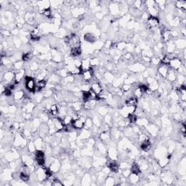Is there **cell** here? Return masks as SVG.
Here are the masks:
<instances>
[{
  "mask_svg": "<svg viewBox=\"0 0 186 186\" xmlns=\"http://www.w3.org/2000/svg\"><path fill=\"white\" fill-rule=\"evenodd\" d=\"M129 173H130V171L129 170H128V169H126L125 171L124 172V177H128L129 175Z\"/></svg>",
  "mask_w": 186,
  "mask_h": 186,
  "instance_id": "obj_23",
  "label": "cell"
},
{
  "mask_svg": "<svg viewBox=\"0 0 186 186\" xmlns=\"http://www.w3.org/2000/svg\"><path fill=\"white\" fill-rule=\"evenodd\" d=\"M81 53V49L80 47H73L71 50V55L73 57H78Z\"/></svg>",
  "mask_w": 186,
  "mask_h": 186,
  "instance_id": "obj_10",
  "label": "cell"
},
{
  "mask_svg": "<svg viewBox=\"0 0 186 186\" xmlns=\"http://www.w3.org/2000/svg\"><path fill=\"white\" fill-rule=\"evenodd\" d=\"M138 98L136 97L132 96L128 97L125 101V105L127 107H135L136 105H138Z\"/></svg>",
  "mask_w": 186,
  "mask_h": 186,
  "instance_id": "obj_6",
  "label": "cell"
},
{
  "mask_svg": "<svg viewBox=\"0 0 186 186\" xmlns=\"http://www.w3.org/2000/svg\"><path fill=\"white\" fill-rule=\"evenodd\" d=\"M31 58H32V54H31V52H29L24 53V54L23 55V57H22V59H23V60L25 61V62L29 61Z\"/></svg>",
  "mask_w": 186,
  "mask_h": 186,
  "instance_id": "obj_19",
  "label": "cell"
},
{
  "mask_svg": "<svg viewBox=\"0 0 186 186\" xmlns=\"http://www.w3.org/2000/svg\"><path fill=\"white\" fill-rule=\"evenodd\" d=\"M108 167L112 172L116 173L119 171V165H118L117 163L114 161H111L108 162Z\"/></svg>",
  "mask_w": 186,
  "mask_h": 186,
  "instance_id": "obj_9",
  "label": "cell"
},
{
  "mask_svg": "<svg viewBox=\"0 0 186 186\" xmlns=\"http://www.w3.org/2000/svg\"><path fill=\"white\" fill-rule=\"evenodd\" d=\"M168 68L169 67H167V66H163V65H162V66L161 67V68H159V73L161 74V75L162 76L166 77V76H167V74H168V71H169Z\"/></svg>",
  "mask_w": 186,
  "mask_h": 186,
  "instance_id": "obj_15",
  "label": "cell"
},
{
  "mask_svg": "<svg viewBox=\"0 0 186 186\" xmlns=\"http://www.w3.org/2000/svg\"><path fill=\"white\" fill-rule=\"evenodd\" d=\"M140 148L143 151H148L151 148V143L149 139H147L144 141L141 142V145H140Z\"/></svg>",
  "mask_w": 186,
  "mask_h": 186,
  "instance_id": "obj_8",
  "label": "cell"
},
{
  "mask_svg": "<svg viewBox=\"0 0 186 186\" xmlns=\"http://www.w3.org/2000/svg\"><path fill=\"white\" fill-rule=\"evenodd\" d=\"M25 84L26 88L29 92H35L36 88V82L34 81L33 78H32L30 76H25Z\"/></svg>",
  "mask_w": 186,
  "mask_h": 186,
  "instance_id": "obj_1",
  "label": "cell"
},
{
  "mask_svg": "<svg viewBox=\"0 0 186 186\" xmlns=\"http://www.w3.org/2000/svg\"><path fill=\"white\" fill-rule=\"evenodd\" d=\"M72 125L75 129H81L84 126V121L80 116L78 119L72 120Z\"/></svg>",
  "mask_w": 186,
  "mask_h": 186,
  "instance_id": "obj_5",
  "label": "cell"
},
{
  "mask_svg": "<svg viewBox=\"0 0 186 186\" xmlns=\"http://www.w3.org/2000/svg\"><path fill=\"white\" fill-rule=\"evenodd\" d=\"M159 23V19L157 18V17L155 16H149L148 18V22H147V26L149 28H152L156 27Z\"/></svg>",
  "mask_w": 186,
  "mask_h": 186,
  "instance_id": "obj_3",
  "label": "cell"
},
{
  "mask_svg": "<svg viewBox=\"0 0 186 186\" xmlns=\"http://www.w3.org/2000/svg\"><path fill=\"white\" fill-rule=\"evenodd\" d=\"M130 180H131V182L132 183H137L138 180H139V177H138V174H133L132 173V174L130 176Z\"/></svg>",
  "mask_w": 186,
  "mask_h": 186,
  "instance_id": "obj_21",
  "label": "cell"
},
{
  "mask_svg": "<svg viewBox=\"0 0 186 186\" xmlns=\"http://www.w3.org/2000/svg\"><path fill=\"white\" fill-rule=\"evenodd\" d=\"M24 96V92L23 91H18L14 94V99L16 100H21Z\"/></svg>",
  "mask_w": 186,
  "mask_h": 186,
  "instance_id": "obj_17",
  "label": "cell"
},
{
  "mask_svg": "<svg viewBox=\"0 0 186 186\" xmlns=\"http://www.w3.org/2000/svg\"><path fill=\"white\" fill-rule=\"evenodd\" d=\"M131 171H132L133 174L139 175V174L140 173V167H139L138 164L133 163L132 164V167H131Z\"/></svg>",
  "mask_w": 186,
  "mask_h": 186,
  "instance_id": "obj_12",
  "label": "cell"
},
{
  "mask_svg": "<svg viewBox=\"0 0 186 186\" xmlns=\"http://www.w3.org/2000/svg\"><path fill=\"white\" fill-rule=\"evenodd\" d=\"M23 76H24V71H23V70H20V71H18V73H17L15 76V81H17L18 83H19V82L23 79Z\"/></svg>",
  "mask_w": 186,
  "mask_h": 186,
  "instance_id": "obj_11",
  "label": "cell"
},
{
  "mask_svg": "<svg viewBox=\"0 0 186 186\" xmlns=\"http://www.w3.org/2000/svg\"><path fill=\"white\" fill-rule=\"evenodd\" d=\"M52 185L55 186H63V183H61L60 180L55 179V180L52 183Z\"/></svg>",
  "mask_w": 186,
  "mask_h": 186,
  "instance_id": "obj_22",
  "label": "cell"
},
{
  "mask_svg": "<svg viewBox=\"0 0 186 186\" xmlns=\"http://www.w3.org/2000/svg\"><path fill=\"white\" fill-rule=\"evenodd\" d=\"M97 102L98 101L96 100H91L87 101V102H84V108L85 109H88V110L92 109V108H94L96 106L97 104Z\"/></svg>",
  "mask_w": 186,
  "mask_h": 186,
  "instance_id": "obj_7",
  "label": "cell"
},
{
  "mask_svg": "<svg viewBox=\"0 0 186 186\" xmlns=\"http://www.w3.org/2000/svg\"><path fill=\"white\" fill-rule=\"evenodd\" d=\"M42 14H43V15L45 16L46 18H50L52 15V12L51 10L50 9V8H47V9H45V10L43 11V13H42Z\"/></svg>",
  "mask_w": 186,
  "mask_h": 186,
  "instance_id": "obj_20",
  "label": "cell"
},
{
  "mask_svg": "<svg viewBox=\"0 0 186 186\" xmlns=\"http://www.w3.org/2000/svg\"><path fill=\"white\" fill-rule=\"evenodd\" d=\"M182 33H183V36H185V30L184 28L182 30Z\"/></svg>",
  "mask_w": 186,
  "mask_h": 186,
  "instance_id": "obj_24",
  "label": "cell"
},
{
  "mask_svg": "<svg viewBox=\"0 0 186 186\" xmlns=\"http://www.w3.org/2000/svg\"><path fill=\"white\" fill-rule=\"evenodd\" d=\"M35 159H36V163L40 166L45 164V153L42 150H37L35 154Z\"/></svg>",
  "mask_w": 186,
  "mask_h": 186,
  "instance_id": "obj_2",
  "label": "cell"
},
{
  "mask_svg": "<svg viewBox=\"0 0 186 186\" xmlns=\"http://www.w3.org/2000/svg\"><path fill=\"white\" fill-rule=\"evenodd\" d=\"M90 87H91V90L95 93L97 95H99L102 92V86H101L98 82H97V81L93 82L92 84H91Z\"/></svg>",
  "mask_w": 186,
  "mask_h": 186,
  "instance_id": "obj_4",
  "label": "cell"
},
{
  "mask_svg": "<svg viewBox=\"0 0 186 186\" xmlns=\"http://www.w3.org/2000/svg\"><path fill=\"white\" fill-rule=\"evenodd\" d=\"M50 112L52 116H56L59 114V109H58V107H57V105H52L50 107Z\"/></svg>",
  "mask_w": 186,
  "mask_h": 186,
  "instance_id": "obj_14",
  "label": "cell"
},
{
  "mask_svg": "<svg viewBox=\"0 0 186 186\" xmlns=\"http://www.w3.org/2000/svg\"><path fill=\"white\" fill-rule=\"evenodd\" d=\"M30 174H27V173H25V172H21L20 173V179L21 180H23V182H28L29 180V178H30Z\"/></svg>",
  "mask_w": 186,
  "mask_h": 186,
  "instance_id": "obj_18",
  "label": "cell"
},
{
  "mask_svg": "<svg viewBox=\"0 0 186 186\" xmlns=\"http://www.w3.org/2000/svg\"><path fill=\"white\" fill-rule=\"evenodd\" d=\"M84 39L86 42H94L95 41V37L93 33H87L84 36Z\"/></svg>",
  "mask_w": 186,
  "mask_h": 186,
  "instance_id": "obj_13",
  "label": "cell"
},
{
  "mask_svg": "<svg viewBox=\"0 0 186 186\" xmlns=\"http://www.w3.org/2000/svg\"><path fill=\"white\" fill-rule=\"evenodd\" d=\"M176 7L180 9H186V2L185 1H177L175 2Z\"/></svg>",
  "mask_w": 186,
  "mask_h": 186,
  "instance_id": "obj_16",
  "label": "cell"
}]
</instances>
